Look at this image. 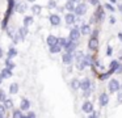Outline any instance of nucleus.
Instances as JSON below:
<instances>
[{"instance_id":"obj_1","label":"nucleus","mask_w":122,"mask_h":118,"mask_svg":"<svg viewBox=\"0 0 122 118\" xmlns=\"http://www.w3.org/2000/svg\"><path fill=\"white\" fill-rule=\"evenodd\" d=\"M109 91H110L112 93L118 92L119 91V81L116 80V79H112V80L109 81Z\"/></svg>"},{"instance_id":"obj_2","label":"nucleus","mask_w":122,"mask_h":118,"mask_svg":"<svg viewBox=\"0 0 122 118\" xmlns=\"http://www.w3.org/2000/svg\"><path fill=\"white\" fill-rule=\"evenodd\" d=\"M74 10H75V13H76L77 16H83L85 12H87V5L83 4V3L81 4H77L76 7L74 8Z\"/></svg>"},{"instance_id":"obj_3","label":"nucleus","mask_w":122,"mask_h":118,"mask_svg":"<svg viewBox=\"0 0 122 118\" xmlns=\"http://www.w3.org/2000/svg\"><path fill=\"white\" fill-rule=\"evenodd\" d=\"M79 37H80V30H79V29H77V28L71 29V31H70V39L76 42L77 39H79Z\"/></svg>"},{"instance_id":"obj_4","label":"nucleus","mask_w":122,"mask_h":118,"mask_svg":"<svg viewBox=\"0 0 122 118\" xmlns=\"http://www.w3.org/2000/svg\"><path fill=\"white\" fill-rule=\"evenodd\" d=\"M63 47H64V50H66L67 52H72L75 49H76V42H75V41H71V39H70V41L67 42V43L64 45Z\"/></svg>"},{"instance_id":"obj_5","label":"nucleus","mask_w":122,"mask_h":118,"mask_svg":"<svg viewBox=\"0 0 122 118\" xmlns=\"http://www.w3.org/2000/svg\"><path fill=\"white\" fill-rule=\"evenodd\" d=\"M79 88L80 89H83V91H87V89H89L91 88V81H89V79H83L79 83Z\"/></svg>"},{"instance_id":"obj_6","label":"nucleus","mask_w":122,"mask_h":118,"mask_svg":"<svg viewBox=\"0 0 122 118\" xmlns=\"http://www.w3.org/2000/svg\"><path fill=\"white\" fill-rule=\"evenodd\" d=\"M62 60H63V63H66V64H70V63H72V60H74V55L71 54V52H64L63 56H62Z\"/></svg>"},{"instance_id":"obj_7","label":"nucleus","mask_w":122,"mask_h":118,"mask_svg":"<svg viewBox=\"0 0 122 118\" xmlns=\"http://www.w3.org/2000/svg\"><path fill=\"white\" fill-rule=\"evenodd\" d=\"M81 109H83V112H84V113H92V110H93L92 102H91V101H85L84 104H83Z\"/></svg>"},{"instance_id":"obj_8","label":"nucleus","mask_w":122,"mask_h":118,"mask_svg":"<svg viewBox=\"0 0 122 118\" xmlns=\"http://www.w3.org/2000/svg\"><path fill=\"white\" fill-rule=\"evenodd\" d=\"M64 20H66V24H68V25H72V24L75 22V20H76V17H75L74 13H67L66 16H64Z\"/></svg>"},{"instance_id":"obj_9","label":"nucleus","mask_w":122,"mask_h":118,"mask_svg":"<svg viewBox=\"0 0 122 118\" xmlns=\"http://www.w3.org/2000/svg\"><path fill=\"white\" fill-rule=\"evenodd\" d=\"M88 46H89V49H92V50L97 49V46H98V39H97V37H92V38L89 39V42H88Z\"/></svg>"},{"instance_id":"obj_10","label":"nucleus","mask_w":122,"mask_h":118,"mask_svg":"<svg viewBox=\"0 0 122 118\" xmlns=\"http://www.w3.org/2000/svg\"><path fill=\"white\" fill-rule=\"evenodd\" d=\"M98 102H100V105H101V106H105V105H108V102H109V97H108V94H106V93L100 94V98H98Z\"/></svg>"},{"instance_id":"obj_11","label":"nucleus","mask_w":122,"mask_h":118,"mask_svg":"<svg viewBox=\"0 0 122 118\" xmlns=\"http://www.w3.org/2000/svg\"><path fill=\"white\" fill-rule=\"evenodd\" d=\"M50 22H51V25H54V26L59 25V24H61V18H59V16L58 15H51L50 16Z\"/></svg>"},{"instance_id":"obj_12","label":"nucleus","mask_w":122,"mask_h":118,"mask_svg":"<svg viewBox=\"0 0 122 118\" xmlns=\"http://www.w3.org/2000/svg\"><path fill=\"white\" fill-rule=\"evenodd\" d=\"M29 108H30V102H29V100L22 98V100H21V105H20V109H21V110H28Z\"/></svg>"},{"instance_id":"obj_13","label":"nucleus","mask_w":122,"mask_h":118,"mask_svg":"<svg viewBox=\"0 0 122 118\" xmlns=\"http://www.w3.org/2000/svg\"><path fill=\"white\" fill-rule=\"evenodd\" d=\"M26 36H28V28H26V26L20 28L19 29V37H20V39H24Z\"/></svg>"},{"instance_id":"obj_14","label":"nucleus","mask_w":122,"mask_h":118,"mask_svg":"<svg viewBox=\"0 0 122 118\" xmlns=\"http://www.w3.org/2000/svg\"><path fill=\"white\" fill-rule=\"evenodd\" d=\"M58 43V38H56L55 36H53V34H50V36L47 37V45L49 46H53V45Z\"/></svg>"},{"instance_id":"obj_15","label":"nucleus","mask_w":122,"mask_h":118,"mask_svg":"<svg viewBox=\"0 0 122 118\" xmlns=\"http://www.w3.org/2000/svg\"><path fill=\"white\" fill-rule=\"evenodd\" d=\"M0 75L3 76L4 79H9L12 76V71L9 70V68H4V70L1 71V73H0Z\"/></svg>"},{"instance_id":"obj_16","label":"nucleus","mask_w":122,"mask_h":118,"mask_svg":"<svg viewBox=\"0 0 122 118\" xmlns=\"http://www.w3.org/2000/svg\"><path fill=\"white\" fill-rule=\"evenodd\" d=\"M62 50V46L58 43L53 45V46H50V52H53V54H56V52H59Z\"/></svg>"},{"instance_id":"obj_17","label":"nucleus","mask_w":122,"mask_h":118,"mask_svg":"<svg viewBox=\"0 0 122 118\" xmlns=\"http://www.w3.org/2000/svg\"><path fill=\"white\" fill-rule=\"evenodd\" d=\"M41 10H42V7H41V5H38V4H34V5L32 7V12H33V15H40Z\"/></svg>"},{"instance_id":"obj_18","label":"nucleus","mask_w":122,"mask_h":118,"mask_svg":"<svg viewBox=\"0 0 122 118\" xmlns=\"http://www.w3.org/2000/svg\"><path fill=\"white\" fill-rule=\"evenodd\" d=\"M83 63H84V66L92 64V58H91V55H84V56H83Z\"/></svg>"},{"instance_id":"obj_19","label":"nucleus","mask_w":122,"mask_h":118,"mask_svg":"<svg viewBox=\"0 0 122 118\" xmlns=\"http://www.w3.org/2000/svg\"><path fill=\"white\" fill-rule=\"evenodd\" d=\"M9 92H11L12 94H16L17 92H19V85H17L16 83L11 84V85H9Z\"/></svg>"},{"instance_id":"obj_20","label":"nucleus","mask_w":122,"mask_h":118,"mask_svg":"<svg viewBox=\"0 0 122 118\" xmlns=\"http://www.w3.org/2000/svg\"><path fill=\"white\" fill-rule=\"evenodd\" d=\"M64 7H66V9L68 10V12H72V10H74V8H75V4H74V1L68 0V1L66 3V5H64Z\"/></svg>"},{"instance_id":"obj_21","label":"nucleus","mask_w":122,"mask_h":118,"mask_svg":"<svg viewBox=\"0 0 122 118\" xmlns=\"http://www.w3.org/2000/svg\"><path fill=\"white\" fill-rule=\"evenodd\" d=\"M91 31V28L89 25H83L81 26V30H80V34H83V36H85V34H88Z\"/></svg>"},{"instance_id":"obj_22","label":"nucleus","mask_w":122,"mask_h":118,"mask_svg":"<svg viewBox=\"0 0 122 118\" xmlns=\"http://www.w3.org/2000/svg\"><path fill=\"white\" fill-rule=\"evenodd\" d=\"M16 55H17V50L13 49V47H11L9 51H8V59H12V58L16 56Z\"/></svg>"},{"instance_id":"obj_23","label":"nucleus","mask_w":122,"mask_h":118,"mask_svg":"<svg viewBox=\"0 0 122 118\" xmlns=\"http://www.w3.org/2000/svg\"><path fill=\"white\" fill-rule=\"evenodd\" d=\"M26 9H28V7H26V4H24V3H20L19 7H17V10H19L20 13H24Z\"/></svg>"},{"instance_id":"obj_24","label":"nucleus","mask_w":122,"mask_h":118,"mask_svg":"<svg viewBox=\"0 0 122 118\" xmlns=\"http://www.w3.org/2000/svg\"><path fill=\"white\" fill-rule=\"evenodd\" d=\"M13 117L15 118H24V113L21 110L16 109V110H13Z\"/></svg>"},{"instance_id":"obj_25","label":"nucleus","mask_w":122,"mask_h":118,"mask_svg":"<svg viewBox=\"0 0 122 118\" xmlns=\"http://www.w3.org/2000/svg\"><path fill=\"white\" fill-rule=\"evenodd\" d=\"M32 22H33V18L30 17V16H26V17H24V26H26V28H28V26H29Z\"/></svg>"},{"instance_id":"obj_26","label":"nucleus","mask_w":122,"mask_h":118,"mask_svg":"<svg viewBox=\"0 0 122 118\" xmlns=\"http://www.w3.org/2000/svg\"><path fill=\"white\" fill-rule=\"evenodd\" d=\"M5 64H7V68H9L11 71L15 68V63H12L11 59H7V60H5Z\"/></svg>"},{"instance_id":"obj_27","label":"nucleus","mask_w":122,"mask_h":118,"mask_svg":"<svg viewBox=\"0 0 122 118\" xmlns=\"http://www.w3.org/2000/svg\"><path fill=\"white\" fill-rule=\"evenodd\" d=\"M67 42H68V39H66V38H58V45H61L62 47H63Z\"/></svg>"},{"instance_id":"obj_28","label":"nucleus","mask_w":122,"mask_h":118,"mask_svg":"<svg viewBox=\"0 0 122 118\" xmlns=\"http://www.w3.org/2000/svg\"><path fill=\"white\" fill-rule=\"evenodd\" d=\"M117 66H118V63L116 62V60H113V62L110 63V72H113L114 70L117 68Z\"/></svg>"},{"instance_id":"obj_29","label":"nucleus","mask_w":122,"mask_h":118,"mask_svg":"<svg viewBox=\"0 0 122 118\" xmlns=\"http://www.w3.org/2000/svg\"><path fill=\"white\" fill-rule=\"evenodd\" d=\"M4 102H5V106L7 108H12V106H13V102H12V100H9V98H5V100H4Z\"/></svg>"},{"instance_id":"obj_30","label":"nucleus","mask_w":122,"mask_h":118,"mask_svg":"<svg viewBox=\"0 0 122 118\" xmlns=\"http://www.w3.org/2000/svg\"><path fill=\"white\" fill-rule=\"evenodd\" d=\"M79 83H80L79 80H72V83H71L72 88H74V89H77V88H79Z\"/></svg>"},{"instance_id":"obj_31","label":"nucleus","mask_w":122,"mask_h":118,"mask_svg":"<svg viewBox=\"0 0 122 118\" xmlns=\"http://www.w3.org/2000/svg\"><path fill=\"white\" fill-rule=\"evenodd\" d=\"M4 114H5V106L0 105V118H3Z\"/></svg>"},{"instance_id":"obj_32","label":"nucleus","mask_w":122,"mask_h":118,"mask_svg":"<svg viewBox=\"0 0 122 118\" xmlns=\"http://www.w3.org/2000/svg\"><path fill=\"white\" fill-rule=\"evenodd\" d=\"M5 98H7V97H5V92L1 89V91H0V101H4Z\"/></svg>"},{"instance_id":"obj_33","label":"nucleus","mask_w":122,"mask_h":118,"mask_svg":"<svg viewBox=\"0 0 122 118\" xmlns=\"http://www.w3.org/2000/svg\"><path fill=\"white\" fill-rule=\"evenodd\" d=\"M105 8H106V9H108V10H110V12H113V10H114V8L112 7L110 4H108V3H106V4H105Z\"/></svg>"},{"instance_id":"obj_34","label":"nucleus","mask_w":122,"mask_h":118,"mask_svg":"<svg viewBox=\"0 0 122 118\" xmlns=\"http://www.w3.org/2000/svg\"><path fill=\"white\" fill-rule=\"evenodd\" d=\"M117 102H118V104H122V93H118V97H117Z\"/></svg>"},{"instance_id":"obj_35","label":"nucleus","mask_w":122,"mask_h":118,"mask_svg":"<svg viewBox=\"0 0 122 118\" xmlns=\"http://www.w3.org/2000/svg\"><path fill=\"white\" fill-rule=\"evenodd\" d=\"M26 115H28L29 118H34V117H36V113H34V112H29Z\"/></svg>"},{"instance_id":"obj_36","label":"nucleus","mask_w":122,"mask_h":118,"mask_svg":"<svg viewBox=\"0 0 122 118\" xmlns=\"http://www.w3.org/2000/svg\"><path fill=\"white\" fill-rule=\"evenodd\" d=\"M91 1V4H93V5H97L98 4V0H89Z\"/></svg>"},{"instance_id":"obj_37","label":"nucleus","mask_w":122,"mask_h":118,"mask_svg":"<svg viewBox=\"0 0 122 118\" xmlns=\"http://www.w3.org/2000/svg\"><path fill=\"white\" fill-rule=\"evenodd\" d=\"M49 5H50L51 8H54V7H55V1H54V0H50V4H49Z\"/></svg>"},{"instance_id":"obj_38","label":"nucleus","mask_w":122,"mask_h":118,"mask_svg":"<svg viewBox=\"0 0 122 118\" xmlns=\"http://www.w3.org/2000/svg\"><path fill=\"white\" fill-rule=\"evenodd\" d=\"M112 54V47H108L106 49V55H110Z\"/></svg>"},{"instance_id":"obj_39","label":"nucleus","mask_w":122,"mask_h":118,"mask_svg":"<svg viewBox=\"0 0 122 118\" xmlns=\"http://www.w3.org/2000/svg\"><path fill=\"white\" fill-rule=\"evenodd\" d=\"M114 22H116V18L112 17V18H110V24H114Z\"/></svg>"},{"instance_id":"obj_40","label":"nucleus","mask_w":122,"mask_h":118,"mask_svg":"<svg viewBox=\"0 0 122 118\" xmlns=\"http://www.w3.org/2000/svg\"><path fill=\"white\" fill-rule=\"evenodd\" d=\"M118 9H119V10H121V12H122V4H118Z\"/></svg>"},{"instance_id":"obj_41","label":"nucleus","mask_w":122,"mask_h":118,"mask_svg":"<svg viewBox=\"0 0 122 118\" xmlns=\"http://www.w3.org/2000/svg\"><path fill=\"white\" fill-rule=\"evenodd\" d=\"M118 38H119V39H121V41H122V33H118Z\"/></svg>"},{"instance_id":"obj_42","label":"nucleus","mask_w":122,"mask_h":118,"mask_svg":"<svg viewBox=\"0 0 122 118\" xmlns=\"http://www.w3.org/2000/svg\"><path fill=\"white\" fill-rule=\"evenodd\" d=\"M0 58H3V50L0 49Z\"/></svg>"},{"instance_id":"obj_43","label":"nucleus","mask_w":122,"mask_h":118,"mask_svg":"<svg viewBox=\"0 0 122 118\" xmlns=\"http://www.w3.org/2000/svg\"><path fill=\"white\" fill-rule=\"evenodd\" d=\"M1 81H3V76L0 75V84H1Z\"/></svg>"},{"instance_id":"obj_44","label":"nucleus","mask_w":122,"mask_h":118,"mask_svg":"<svg viewBox=\"0 0 122 118\" xmlns=\"http://www.w3.org/2000/svg\"><path fill=\"white\" fill-rule=\"evenodd\" d=\"M28 1H32L33 3V1H36V0H28Z\"/></svg>"},{"instance_id":"obj_45","label":"nucleus","mask_w":122,"mask_h":118,"mask_svg":"<svg viewBox=\"0 0 122 118\" xmlns=\"http://www.w3.org/2000/svg\"><path fill=\"white\" fill-rule=\"evenodd\" d=\"M71 1H74V3H75V1H79V0H71Z\"/></svg>"},{"instance_id":"obj_46","label":"nucleus","mask_w":122,"mask_h":118,"mask_svg":"<svg viewBox=\"0 0 122 118\" xmlns=\"http://www.w3.org/2000/svg\"><path fill=\"white\" fill-rule=\"evenodd\" d=\"M110 1H113V3H116V1H117V0H110Z\"/></svg>"}]
</instances>
